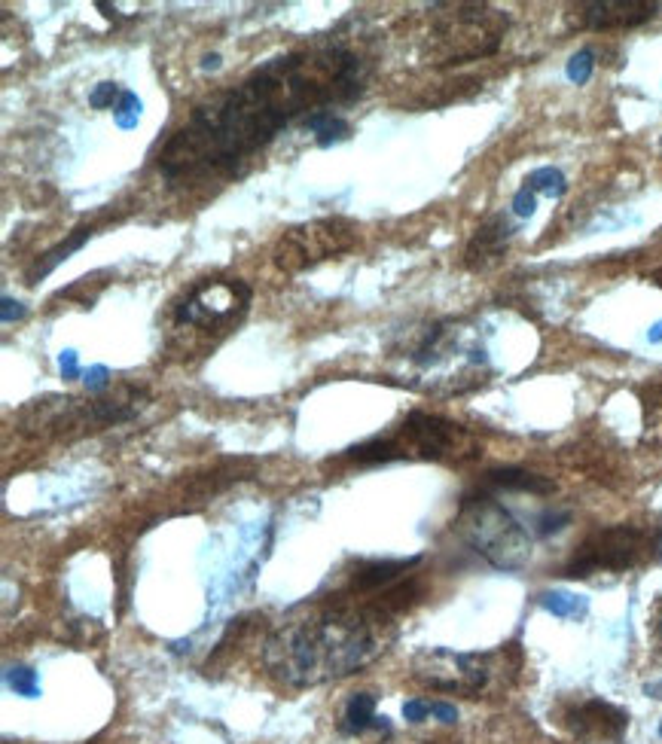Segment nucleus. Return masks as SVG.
Listing matches in <instances>:
<instances>
[{
    "instance_id": "obj_1",
    "label": "nucleus",
    "mask_w": 662,
    "mask_h": 744,
    "mask_svg": "<svg viewBox=\"0 0 662 744\" xmlns=\"http://www.w3.org/2000/svg\"><path fill=\"white\" fill-rule=\"evenodd\" d=\"M370 61L339 40H318L275 55L242 83L199 104L159 150L171 183L229 177L287 126L306 122L367 92Z\"/></svg>"
},
{
    "instance_id": "obj_2",
    "label": "nucleus",
    "mask_w": 662,
    "mask_h": 744,
    "mask_svg": "<svg viewBox=\"0 0 662 744\" xmlns=\"http://www.w3.org/2000/svg\"><path fill=\"white\" fill-rule=\"evenodd\" d=\"M394 626L385 613L330 592L296 607L269 632L263 665L284 687H318L376 662L388 650Z\"/></svg>"
},
{
    "instance_id": "obj_3",
    "label": "nucleus",
    "mask_w": 662,
    "mask_h": 744,
    "mask_svg": "<svg viewBox=\"0 0 662 744\" xmlns=\"http://www.w3.org/2000/svg\"><path fill=\"white\" fill-rule=\"evenodd\" d=\"M483 446L473 433L449 418L409 412L394 430L379 433V437L351 446L342 461L370 467V464H391V461H443V464H470L479 458Z\"/></svg>"
},
{
    "instance_id": "obj_4",
    "label": "nucleus",
    "mask_w": 662,
    "mask_h": 744,
    "mask_svg": "<svg viewBox=\"0 0 662 744\" xmlns=\"http://www.w3.org/2000/svg\"><path fill=\"white\" fill-rule=\"evenodd\" d=\"M251 287L242 278H202L190 284L171 305V339L168 345L180 354L214 348L235 324L248 315Z\"/></svg>"
},
{
    "instance_id": "obj_5",
    "label": "nucleus",
    "mask_w": 662,
    "mask_h": 744,
    "mask_svg": "<svg viewBox=\"0 0 662 744\" xmlns=\"http://www.w3.org/2000/svg\"><path fill=\"white\" fill-rule=\"evenodd\" d=\"M522 671V647L504 644L486 653H455L446 647L421 650L412 659V677L421 687L455 696H501Z\"/></svg>"
},
{
    "instance_id": "obj_6",
    "label": "nucleus",
    "mask_w": 662,
    "mask_h": 744,
    "mask_svg": "<svg viewBox=\"0 0 662 744\" xmlns=\"http://www.w3.org/2000/svg\"><path fill=\"white\" fill-rule=\"evenodd\" d=\"M428 13V31L418 52L437 68L495 55L510 28L507 13L489 4H434Z\"/></svg>"
},
{
    "instance_id": "obj_7",
    "label": "nucleus",
    "mask_w": 662,
    "mask_h": 744,
    "mask_svg": "<svg viewBox=\"0 0 662 744\" xmlns=\"http://www.w3.org/2000/svg\"><path fill=\"white\" fill-rule=\"evenodd\" d=\"M662 558V525L620 522L586 534L571 552L562 577L589 580L595 574H626Z\"/></svg>"
},
{
    "instance_id": "obj_8",
    "label": "nucleus",
    "mask_w": 662,
    "mask_h": 744,
    "mask_svg": "<svg viewBox=\"0 0 662 744\" xmlns=\"http://www.w3.org/2000/svg\"><path fill=\"white\" fill-rule=\"evenodd\" d=\"M458 534L464 543L486 558L498 571H519L531 558V534L519 525V519L495 498L492 491L476 488L464 494L458 519Z\"/></svg>"
},
{
    "instance_id": "obj_9",
    "label": "nucleus",
    "mask_w": 662,
    "mask_h": 744,
    "mask_svg": "<svg viewBox=\"0 0 662 744\" xmlns=\"http://www.w3.org/2000/svg\"><path fill=\"white\" fill-rule=\"evenodd\" d=\"M357 244V226L345 217H324L312 223H299L281 232L272 260L281 272H303L330 257L348 254Z\"/></svg>"
},
{
    "instance_id": "obj_10",
    "label": "nucleus",
    "mask_w": 662,
    "mask_h": 744,
    "mask_svg": "<svg viewBox=\"0 0 662 744\" xmlns=\"http://www.w3.org/2000/svg\"><path fill=\"white\" fill-rule=\"evenodd\" d=\"M556 723L580 744H620L629 729V714L605 699H577L559 705Z\"/></svg>"
},
{
    "instance_id": "obj_11",
    "label": "nucleus",
    "mask_w": 662,
    "mask_h": 744,
    "mask_svg": "<svg viewBox=\"0 0 662 744\" xmlns=\"http://www.w3.org/2000/svg\"><path fill=\"white\" fill-rule=\"evenodd\" d=\"M659 0H586L568 7V25L580 31H623L656 19Z\"/></svg>"
},
{
    "instance_id": "obj_12",
    "label": "nucleus",
    "mask_w": 662,
    "mask_h": 744,
    "mask_svg": "<svg viewBox=\"0 0 662 744\" xmlns=\"http://www.w3.org/2000/svg\"><path fill=\"white\" fill-rule=\"evenodd\" d=\"M513 232H516V226L510 223V217H504V214L486 217L483 223H479V229L473 232V238L467 241L464 266L467 269H489L492 263H498L507 251Z\"/></svg>"
},
{
    "instance_id": "obj_13",
    "label": "nucleus",
    "mask_w": 662,
    "mask_h": 744,
    "mask_svg": "<svg viewBox=\"0 0 662 744\" xmlns=\"http://www.w3.org/2000/svg\"><path fill=\"white\" fill-rule=\"evenodd\" d=\"M391 732L388 717L376 714V696L373 693H354L342 711L339 732L342 735H364V732Z\"/></svg>"
},
{
    "instance_id": "obj_14",
    "label": "nucleus",
    "mask_w": 662,
    "mask_h": 744,
    "mask_svg": "<svg viewBox=\"0 0 662 744\" xmlns=\"http://www.w3.org/2000/svg\"><path fill=\"white\" fill-rule=\"evenodd\" d=\"M486 491H525V494H550L556 485L544 476L537 473H528V470H516V467H507V470H492L486 473L483 485Z\"/></svg>"
},
{
    "instance_id": "obj_15",
    "label": "nucleus",
    "mask_w": 662,
    "mask_h": 744,
    "mask_svg": "<svg viewBox=\"0 0 662 744\" xmlns=\"http://www.w3.org/2000/svg\"><path fill=\"white\" fill-rule=\"evenodd\" d=\"M92 238V226H80V229H74L65 241H58L52 251H46L34 266H31V272H28V284H37L40 278H46V275H52L58 266H62L65 260H71V254H77L80 247L86 244Z\"/></svg>"
},
{
    "instance_id": "obj_16",
    "label": "nucleus",
    "mask_w": 662,
    "mask_h": 744,
    "mask_svg": "<svg viewBox=\"0 0 662 744\" xmlns=\"http://www.w3.org/2000/svg\"><path fill=\"white\" fill-rule=\"evenodd\" d=\"M641 412H644V443L662 449V376L650 379L638 388Z\"/></svg>"
},
{
    "instance_id": "obj_17",
    "label": "nucleus",
    "mask_w": 662,
    "mask_h": 744,
    "mask_svg": "<svg viewBox=\"0 0 662 744\" xmlns=\"http://www.w3.org/2000/svg\"><path fill=\"white\" fill-rule=\"evenodd\" d=\"M303 129L312 132L321 147H330V144H339L351 135V122L345 116H339L336 110H321L303 122Z\"/></svg>"
},
{
    "instance_id": "obj_18",
    "label": "nucleus",
    "mask_w": 662,
    "mask_h": 744,
    "mask_svg": "<svg viewBox=\"0 0 662 744\" xmlns=\"http://www.w3.org/2000/svg\"><path fill=\"white\" fill-rule=\"evenodd\" d=\"M537 604L544 610H550L553 616H562V619H577L589 607L583 595H571V592H540Z\"/></svg>"
},
{
    "instance_id": "obj_19",
    "label": "nucleus",
    "mask_w": 662,
    "mask_h": 744,
    "mask_svg": "<svg viewBox=\"0 0 662 744\" xmlns=\"http://www.w3.org/2000/svg\"><path fill=\"white\" fill-rule=\"evenodd\" d=\"M525 186H531L534 193H547V196H553V199L565 196V190H568L565 174H562L559 168H537V171L525 180Z\"/></svg>"
},
{
    "instance_id": "obj_20",
    "label": "nucleus",
    "mask_w": 662,
    "mask_h": 744,
    "mask_svg": "<svg viewBox=\"0 0 662 744\" xmlns=\"http://www.w3.org/2000/svg\"><path fill=\"white\" fill-rule=\"evenodd\" d=\"M7 684L25 696V699H37L40 696V677L34 668H25V665H16V668H7Z\"/></svg>"
},
{
    "instance_id": "obj_21",
    "label": "nucleus",
    "mask_w": 662,
    "mask_h": 744,
    "mask_svg": "<svg viewBox=\"0 0 662 744\" xmlns=\"http://www.w3.org/2000/svg\"><path fill=\"white\" fill-rule=\"evenodd\" d=\"M113 116H116V126L119 129H135L138 119H141V98L126 89V95H123V101L116 104Z\"/></svg>"
},
{
    "instance_id": "obj_22",
    "label": "nucleus",
    "mask_w": 662,
    "mask_h": 744,
    "mask_svg": "<svg viewBox=\"0 0 662 744\" xmlns=\"http://www.w3.org/2000/svg\"><path fill=\"white\" fill-rule=\"evenodd\" d=\"M592 68H595V52L592 49H580L577 55H571L568 61V80L583 86L589 77H592Z\"/></svg>"
},
{
    "instance_id": "obj_23",
    "label": "nucleus",
    "mask_w": 662,
    "mask_h": 744,
    "mask_svg": "<svg viewBox=\"0 0 662 744\" xmlns=\"http://www.w3.org/2000/svg\"><path fill=\"white\" fill-rule=\"evenodd\" d=\"M126 89H119V83H98L89 95V104L95 110H104V107H113L116 101H123Z\"/></svg>"
},
{
    "instance_id": "obj_24",
    "label": "nucleus",
    "mask_w": 662,
    "mask_h": 744,
    "mask_svg": "<svg viewBox=\"0 0 662 744\" xmlns=\"http://www.w3.org/2000/svg\"><path fill=\"white\" fill-rule=\"evenodd\" d=\"M647 629H650V644H653L656 656H662V592L656 595V601H653V607H650V623H647Z\"/></svg>"
},
{
    "instance_id": "obj_25",
    "label": "nucleus",
    "mask_w": 662,
    "mask_h": 744,
    "mask_svg": "<svg viewBox=\"0 0 662 744\" xmlns=\"http://www.w3.org/2000/svg\"><path fill=\"white\" fill-rule=\"evenodd\" d=\"M568 519H571V516H568L565 510H562V513H559V510H547L544 516L537 519V534H540V537L556 534L559 528H565V522H568Z\"/></svg>"
},
{
    "instance_id": "obj_26",
    "label": "nucleus",
    "mask_w": 662,
    "mask_h": 744,
    "mask_svg": "<svg viewBox=\"0 0 662 744\" xmlns=\"http://www.w3.org/2000/svg\"><path fill=\"white\" fill-rule=\"evenodd\" d=\"M534 208H537V193L531 190V186H522V190L513 196V211H516V217H531Z\"/></svg>"
},
{
    "instance_id": "obj_27",
    "label": "nucleus",
    "mask_w": 662,
    "mask_h": 744,
    "mask_svg": "<svg viewBox=\"0 0 662 744\" xmlns=\"http://www.w3.org/2000/svg\"><path fill=\"white\" fill-rule=\"evenodd\" d=\"M403 717H406V723H421L425 717H431V702H425V699L403 702Z\"/></svg>"
},
{
    "instance_id": "obj_28",
    "label": "nucleus",
    "mask_w": 662,
    "mask_h": 744,
    "mask_svg": "<svg viewBox=\"0 0 662 744\" xmlns=\"http://www.w3.org/2000/svg\"><path fill=\"white\" fill-rule=\"evenodd\" d=\"M110 376V372H107V366H92L89 372H86V388L92 391V394H101L104 388H107V379Z\"/></svg>"
},
{
    "instance_id": "obj_29",
    "label": "nucleus",
    "mask_w": 662,
    "mask_h": 744,
    "mask_svg": "<svg viewBox=\"0 0 662 744\" xmlns=\"http://www.w3.org/2000/svg\"><path fill=\"white\" fill-rule=\"evenodd\" d=\"M58 366H62V376L65 379H77L80 376V363H77V351H62L58 354Z\"/></svg>"
},
{
    "instance_id": "obj_30",
    "label": "nucleus",
    "mask_w": 662,
    "mask_h": 744,
    "mask_svg": "<svg viewBox=\"0 0 662 744\" xmlns=\"http://www.w3.org/2000/svg\"><path fill=\"white\" fill-rule=\"evenodd\" d=\"M0 305H4V308H0V318H4V324L25 318V305H22V302H16L13 296H4V302H0Z\"/></svg>"
},
{
    "instance_id": "obj_31",
    "label": "nucleus",
    "mask_w": 662,
    "mask_h": 744,
    "mask_svg": "<svg viewBox=\"0 0 662 744\" xmlns=\"http://www.w3.org/2000/svg\"><path fill=\"white\" fill-rule=\"evenodd\" d=\"M431 717H437L440 723H455L458 720V711L449 702H431Z\"/></svg>"
},
{
    "instance_id": "obj_32",
    "label": "nucleus",
    "mask_w": 662,
    "mask_h": 744,
    "mask_svg": "<svg viewBox=\"0 0 662 744\" xmlns=\"http://www.w3.org/2000/svg\"><path fill=\"white\" fill-rule=\"evenodd\" d=\"M382 744H455V741H446V738H409V741H397V738H388Z\"/></svg>"
},
{
    "instance_id": "obj_33",
    "label": "nucleus",
    "mask_w": 662,
    "mask_h": 744,
    "mask_svg": "<svg viewBox=\"0 0 662 744\" xmlns=\"http://www.w3.org/2000/svg\"><path fill=\"white\" fill-rule=\"evenodd\" d=\"M647 696H653V699H662V684H650V687H647Z\"/></svg>"
},
{
    "instance_id": "obj_34",
    "label": "nucleus",
    "mask_w": 662,
    "mask_h": 744,
    "mask_svg": "<svg viewBox=\"0 0 662 744\" xmlns=\"http://www.w3.org/2000/svg\"><path fill=\"white\" fill-rule=\"evenodd\" d=\"M220 65V55H208L205 58V68H217Z\"/></svg>"
},
{
    "instance_id": "obj_35",
    "label": "nucleus",
    "mask_w": 662,
    "mask_h": 744,
    "mask_svg": "<svg viewBox=\"0 0 662 744\" xmlns=\"http://www.w3.org/2000/svg\"><path fill=\"white\" fill-rule=\"evenodd\" d=\"M659 735H662V723H659Z\"/></svg>"
},
{
    "instance_id": "obj_36",
    "label": "nucleus",
    "mask_w": 662,
    "mask_h": 744,
    "mask_svg": "<svg viewBox=\"0 0 662 744\" xmlns=\"http://www.w3.org/2000/svg\"><path fill=\"white\" fill-rule=\"evenodd\" d=\"M659 153H662V141H659Z\"/></svg>"
}]
</instances>
